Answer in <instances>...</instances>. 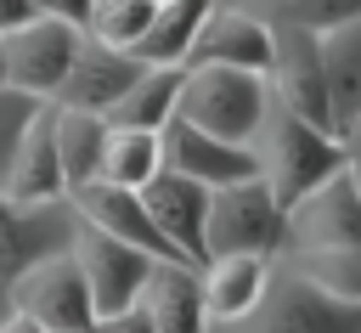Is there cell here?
I'll return each instance as SVG.
<instances>
[{
    "label": "cell",
    "mask_w": 361,
    "mask_h": 333,
    "mask_svg": "<svg viewBox=\"0 0 361 333\" xmlns=\"http://www.w3.org/2000/svg\"><path fill=\"white\" fill-rule=\"evenodd\" d=\"M265 113H271V85L265 73H248V68H180V102H175V119L214 135V141H231V147H254L259 130H265Z\"/></svg>",
    "instance_id": "6da1fadb"
},
{
    "label": "cell",
    "mask_w": 361,
    "mask_h": 333,
    "mask_svg": "<svg viewBox=\"0 0 361 333\" xmlns=\"http://www.w3.org/2000/svg\"><path fill=\"white\" fill-rule=\"evenodd\" d=\"M254 164H259V181L271 186V198H276L282 209H293V203H305L327 175L344 169V141H338L333 130H316V124H305L299 113H288V107L271 102L265 130H259V141H254Z\"/></svg>",
    "instance_id": "7a4b0ae2"
},
{
    "label": "cell",
    "mask_w": 361,
    "mask_h": 333,
    "mask_svg": "<svg viewBox=\"0 0 361 333\" xmlns=\"http://www.w3.org/2000/svg\"><path fill=\"white\" fill-rule=\"evenodd\" d=\"M276 248H288V209L271 198V186L259 175L209 192L203 260H220V254H259V260H271Z\"/></svg>",
    "instance_id": "3957f363"
},
{
    "label": "cell",
    "mask_w": 361,
    "mask_h": 333,
    "mask_svg": "<svg viewBox=\"0 0 361 333\" xmlns=\"http://www.w3.org/2000/svg\"><path fill=\"white\" fill-rule=\"evenodd\" d=\"M6 310L28 316L39 333H90L96 305H90V288H85V277H79L73 248H62V254H51V260L28 265V271L17 277V288H11V299H6Z\"/></svg>",
    "instance_id": "277c9868"
},
{
    "label": "cell",
    "mask_w": 361,
    "mask_h": 333,
    "mask_svg": "<svg viewBox=\"0 0 361 333\" xmlns=\"http://www.w3.org/2000/svg\"><path fill=\"white\" fill-rule=\"evenodd\" d=\"M271 102L299 113L316 130H333V107H327V73H322V40L288 23H271V68H265Z\"/></svg>",
    "instance_id": "5b68a950"
},
{
    "label": "cell",
    "mask_w": 361,
    "mask_h": 333,
    "mask_svg": "<svg viewBox=\"0 0 361 333\" xmlns=\"http://www.w3.org/2000/svg\"><path fill=\"white\" fill-rule=\"evenodd\" d=\"M73 231H79V214L73 203H45V209H17L6 192H0V316H6V299L17 288V277L62 248H73Z\"/></svg>",
    "instance_id": "8992f818"
},
{
    "label": "cell",
    "mask_w": 361,
    "mask_h": 333,
    "mask_svg": "<svg viewBox=\"0 0 361 333\" xmlns=\"http://www.w3.org/2000/svg\"><path fill=\"white\" fill-rule=\"evenodd\" d=\"M231 333H361V305L327 299L299 271L271 277L259 310L248 322H231Z\"/></svg>",
    "instance_id": "52a82bcc"
},
{
    "label": "cell",
    "mask_w": 361,
    "mask_h": 333,
    "mask_svg": "<svg viewBox=\"0 0 361 333\" xmlns=\"http://www.w3.org/2000/svg\"><path fill=\"white\" fill-rule=\"evenodd\" d=\"M73 260H79V277H85V288H90L96 316L130 310V305L141 299L152 265H164V260H152V254H141V248H130V243L85 226V220H79V231H73Z\"/></svg>",
    "instance_id": "ba28073f"
},
{
    "label": "cell",
    "mask_w": 361,
    "mask_h": 333,
    "mask_svg": "<svg viewBox=\"0 0 361 333\" xmlns=\"http://www.w3.org/2000/svg\"><path fill=\"white\" fill-rule=\"evenodd\" d=\"M85 28H68V23H51V17H34L23 23L17 34L0 40V62H6V85L34 96V102H51L56 85L68 79L73 68V51H79Z\"/></svg>",
    "instance_id": "9c48e42d"
},
{
    "label": "cell",
    "mask_w": 361,
    "mask_h": 333,
    "mask_svg": "<svg viewBox=\"0 0 361 333\" xmlns=\"http://www.w3.org/2000/svg\"><path fill=\"white\" fill-rule=\"evenodd\" d=\"M141 73H147V62H135L130 51H107V45H96V40H79L73 68H68V79L56 85L51 107H73V113H96V119H107Z\"/></svg>",
    "instance_id": "30bf717a"
},
{
    "label": "cell",
    "mask_w": 361,
    "mask_h": 333,
    "mask_svg": "<svg viewBox=\"0 0 361 333\" xmlns=\"http://www.w3.org/2000/svg\"><path fill=\"white\" fill-rule=\"evenodd\" d=\"M288 243L293 248H361V186L350 169L327 175L305 203L288 209Z\"/></svg>",
    "instance_id": "8fae6325"
},
{
    "label": "cell",
    "mask_w": 361,
    "mask_h": 333,
    "mask_svg": "<svg viewBox=\"0 0 361 333\" xmlns=\"http://www.w3.org/2000/svg\"><path fill=\"white\" fill-rule=\"evenodd\" d=\"M68 203H73V214H79L85 226H96V231H107V237H118V243H130V248H141V254H152V260H164V265H186V260L164 243V231L152 226L141 192H124V186L90 181V186H79Z\"/></svg>",
    "instance_id": "7c38bea8"
},
{
    "label": "cell",
    "mask_w": 361,
    "mask_h": 333,
    "mask_svg": "<svg viewBox=\"0 0 361 333\" xmlns=\"http://www.w3.org/2000/svg\"><path fill=\"white\" fill-rule=\"evenodd\" d=\"M186 68H248L265 73L271 68V23H259L243 6H214L192 40Z\"/></svg>",
    "instance_id": "4fadbf2b"
},
{
    "label": "cell",
    "mask_w": 361,
    "mask_h": 333,
    "mask_svg": "<svg viewBox=\"0 0 361 333\" xmlns=\"http://www.w3.org/2000/svg\"><path fill=\"white\" fill-rule=\"evenodd\" d=\"M158 141H164V169H175V175H186V181H197V186H209V192L259 175L254 147L214 141V135H203V130H192V124H180V119H169Z\"/></svg>",
    "instance_id": "5bb4252c"
},
{
    "label": "cell",
    "mask_w": 361,
    "mask_h": 333,
    "mask_svg": "<svg viewBox=\"0 0 361 333\" xmlns=\"http://www.w3.org/2000/svg\"><path fill=\"white\" fill-rule=\"evenodd\" d=\"M141 203L152 214V226L164 231V243L186 260V265H203V214H209V186L175 175V169H158L147 186H141Z\"/></svg>",
    "instance_id": "9a60e30c"
},
{
    "label": "cell",
    "mask_w": 361,
    "mask_h": 333,
    "mask_svg": "<svg viewBox=\"0 0 361 333\" xmlns=\"http://www.w3.org/2000/svg\"><path fill=\"white\" fill-rule=\"evenodd\" d=\"M271 260L259 254H220V260H203L197 265V288H203V316L209 327H231V322H248L271 288Z\"/></svg>",
    "instance_id": "2e32d148"
},
{
    "label": "cell",
    "mask_w": 361,
    "mask_h": 333,
    "mask_svg": "<svg viewBox=\"0 0 361 333\" xmlns=\"http://www.w3.org/2000/svg\"><path fill=\"white\" fill-rule=\"evenodd\" d=\"M0 192H6L17 209H45V203H62V198H68V186H62V164H56L51 102H45L39 119L23 130V141H17V152H11V169H6Z\"/></svg>",
    "instance_id": "e0dca14e"
},
{
    "label": "cell",
    "mask_w": 361,
    "mask_h": 333,
    "mask_svg": "<svg viewBox=\"0 0 361 333\" xmlns=\"http://www.w3.org/2000/svg\"><path fill=\"white\" fill-rule=\"evenodd\" d=\"M135 310L152 322V333H209L197 265H152Z\"/></svg>",
    "instance_id": "ac0fdd59"
},
{
    "label": "cell",
    "mask_w": 361,
    "mask_h": 333,
    "mask_svg": "<svg viewBox=\"0 0 361 333\" xmlns=\"http://www.w3.org/2000/svg\"><path fill=\"white\" fill-rule=\"evenodd\" d=\"M322 40V73H327V107H333V135H344L361 113V17L316 34Z\"/></svg>",
    "instance_id": "d6986e66"
},
{
    "label": "cell",
    "mask_w": 361,
    "mask_h": 333,
    "mask_svg": "<svg viewBox=\"0 0 361 333\" xmlns=\"http://www.w3.org/2000/svg\"><path fill=\"white\" fill-rule=\"evenodd\" d=\"M51 130H56V164H62V186L68 198L79 186H90L102 175V147H107V119L96 113H73V107H51Z\"/></svg>",
    "instance_id": "ffe728a7"
},
{
    "label": "cell",
    "mask_w": 361,
    "mask_h": 333,
    "mask_svg": "<svg viewBox=\"0 0 361 333\" xmlns=\"http://www.w3.org/2000/svg\"><path fill=\"white\" fill-rule=\"evenodd\" d=\"M209 11H214V0H169V6H158L152 28L141 34V45L130 56L147 62V68H186L192 40H197V28H203Z\"/></svg>",
    "instance_id": "44dd1931"
},
{
    "label": "cell",
    "mask_w": 361,
    "mask_h": 333,
    "mask_svg": "<svg viewBox=\"0 0 361 333\" xmlns=\"http://www.w3.org/2000/svg\"><path fill=\"white\" fill-rule=\"evenodd\" d=\"M175 102H180V68H147L124 90V102L107 113V124L113 130H152V135H164V124L175 119Z\"/></svg>",
    "instance_id": "7402d4cb"
},
{
    "label": "cell",
    "mask_w": 361,
    "mask_h": 333,
    "mask_svg": "<svg viewBox=\"0 0 361 333\" xmlns=\"http://www.w3.org/2000/svg\"><path fill=\"white\" fill-rule=\"evenodd\" d=\"M158 169H164V141L152 130H113L107 124V147H102V175L96 181L124 186V192H141Z\"/></svg>",
    "instance_id": "603a6c76"
},
{
    "label": "cell",
    "mask_w": 361,
    "mask_h": 333,
    "mask_svg": "<svg viewBox=\"0 0 361 333\" xmlns=\"http://www.w3.org/2000/svg\"><path fill=\"white\" fill-rule=\"evenodd\" d=\"M293 271L327 299L361 305V248H293Z\"/></svg>",
    "instance_id": "cb8c5ba5"
},
{
    "label": "cell",
    "mask_w": 361,
    "mask_h": 333,
    "mask_svg": "<svg viewBox=\"0 0 361 333\" xmlns=\"http://www.w3.org/2000/svg\"><path fill=\"white\" fill-rule=\"evenodd\" d=\"M152 17H158L152 0H96V11L85 23V40L107 45V51H135L141 34L152 28Z\"/></svg>",
    "instance_id": "d4e9b609"
},
{
    "label": "cell",
    "mask_w": 361,
    "mask_h": 333,
    "mask_svg": "<svg viewBox=\"0 0 361 333\" xmlns=\"http://www.w3.org/2000/svg\"><path fill=\"white\" fill-rule=\"evenodd\" d=\"M243 11H254L259 23H288V28H305V34H333V28L361 17V0H259V6H243Z\"/></svg>",
    "instance_id": "484cf974"
},
{
    "label": "cell",
    "mask_w": 361,
    "mask_h": 333,
    "mask_svg": "<svg viewBox=\"0 0 361 333\" xmlns=\"http://www.w3.org/2000/svg\"><path fill=\"white\" fill-rule=\"evenodd\" d=\"M39 107H45V102H34V96H23V90L0 85V181H6V169H11V152H17L23 130L39 119Z\"/></svg>",
    "instance_id": "4316f807"
},
{
    "label": "cell",
    "mask_w": 361,
    "mask_h": 333,
    "mask_svg": "<svg viewBox=\"0 0 361 333\" xmlns=\"http://www.w3.org/2000/svg\"><path fill=\"white\" fill-rule=\"evenodd\" d=\"M28 6H34V17L68 23V28H85V23H90V11H96V0H28Z\"/></svg>",
    "instance_id": "83f0119b"
},
{
    "label": "cell",
    "mask_w": 361,
    "mask_h": 333,
    "mask_svg": "<svg viewBox=\"0 0 361 333\" xmlns=\"http://www.w3.org/2000/svg\"><path fill=\"white\" fill-rule=\"evenodd\" d=\"M90 333H152V322L130 305V310H118V316H96V322H90Z\"/></svg>",
    "instance_id": "f1b7e54d"
},
{
    "label": "cell",
    "mask_w": 361,
    "mask_h": 333,
    "mask_svg": "<svg viewBox=\"0 0 361 333\" xmlns=\"http://www.w3.org/2000/svg\"><path fill=\"white\" fill-rule=\"evenodd\" d=\"M23 23H34V6H28V0H0V40L17 34Z\"/></svg>",
    "instance_id": "f546056e"
},
{
    "label": "cell",
    "mask_w": 361,
    "mask_h": 333,
    "mask_svg": "<svg viewBox=\"0 0 361 333\" xmlns=\"http://www.w3.org/2000/svg\"><path fill=\"white\" fill-rule=\"evenodd\" d=\"M338 141H344V169H350V181L361 186V113H355V124H350Z\"/></svg>",
    "instance_id": "4dcf8cb0"
},
{
    "label": "cell",
    "mask_w": 361,
    "mask_h": 333,
    "mask_svg": "<svg viewBox=\"0 0 361 333\" xmlns=\"http://www.w3.org/2000/svg\"><path fill=\"white\" fill-rule=\"evenodd\" d=\"M0 333H39V327H34L28 316H17V310H6V316H0Z\"/></svg>",
    "instance_id": "1f68e13d"
},
{
    "label": "cell",
    "mask_w": 361,
    "mask_h": 333,
    "mask_svg": "<svg viewBox=\"0 0 361 333\" xmlns=\"http://www.w3.org/2000/svg\"><path fill=\"white\" fill-rule=\"evenodd\" d=\"M0 85H6V62H0Z\"/></svg>",
    "instance_id": "d6a6232c"
},
{
    "label": "cell",
    "mask_w": 361,
    "mask_h": 333,
    "mask_svg": "<svg viewBox=\"0 0 361 333\" xmlns=\"http://www.w3.org/2000/svg\"><path fill=\"white\" fill-rule=\"evenodd\" d=\"M152 6H169V0H152Z\"/></svg>",
    "instance_id": "836d02e7"
}]
</instances>
